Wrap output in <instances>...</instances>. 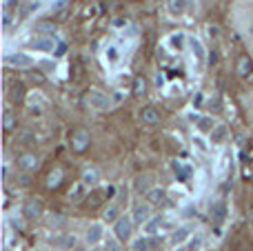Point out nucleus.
Returning a JSON list of instances; mask_svg holds the SVG:
<instances>
[{
	"label": "nucleus",
	"mask_w": 253,
	"mask_h": 251,
	"mask_svg": "<svg viewBox=\"0 0 253 251\" xmlns=\"http://www.w3.org/2000/svg\"><path fill=\"white\" fill-rule=\"evenodd\" d=\"M53 38H36L34 42H31V47L38 49V51H53Z\"/></svg>",
	"instance_id": "nucleus-6"
},
{
	"label": "nucleus",
	"mask_w": 253,
	"mask_h": 251,
	"mask_svg": "<svg viewBox=\"0 0 253 251\" xmlns=\"http://www.w3.org/2000/svg\"><path fill=\"white\" fill-rule=\"evenodd\" d=\"M102 231H105V229H102L100 222L91 225V227H89V231H87V243H89V245L100 243V240H102Z\"/></svg>",
	"instance_id": "nucleus-4"
},
{
	"label": "nucleus",
	"mask_w": 253,
	"mask_h": 251,
	"mask_svg": "<svg viewBox=\"0 0 253 251\" xmlns=\"http://www.w3.org/2000/svg\"><path fill=\"white\" fill-rule=\"evenodd\" d=\"M18 165H20L22 169H34L36 167V158H34V156H22Z\"/></svg>",
	"instance_id": "nucleus-10"
},
{
	"label": "nucleus",
	"mask_w": 253,
	"mask_h": 251,
	"mask_svg": "<svg viewBox=\"0 0 253 251\" xmlns=\"http://www.w3.org/2000/svg\"><path fill=\"white\" fill-rule=\"evenodd\" d=\"M249 36H251V42H253V22H251V27H249Z\"/></svg>",
	"instance_id": "nucleus-20"
},
{
	"label": "nucleus",
	"mask_w": 253,
	"mask_h": 251,
	"mask_svg": "<svg viewBox=\"0 0 253 251\" xmlns=\"http://www.w3.org/2000/svg\"><path fill=\"white\" fill-rule=\"evenodd\" d=\"M4 125H7V129H11V116H7V118H4Z\"/></svg>",
	"instance_id": "nucleus-18"
},
{
	"label": "nucleus",
	"mask_w": 253,
	"mask_h": 251,
	"mask_svg": "<svg viewBox=\"0 0 253 251\" xmlns=\"http://www.w3.org/2000/svg\"><path fill=\"white\" fill-rule=\"evenodd\" d=\"M189 47L193 49V53H196V58H198V60H200V62L205 60V49H202V44L198 42L196 38H189Z\"/></svg>",
	"instance_id": "nucleus-9"
},
{
	"label": "nucleus",
	"mask_w": 253,
	"mask_h": 251,
	"mask_svg": "<svg viewBox=\"0 0 253 251\" xmlns=\"http://www.w3.org/2000/svg\"><path fill=\"white\" fill-rule=\"evenodd\" d=\"M38 211H40L38 203H29V205H27V213H38Z\"/></svg>",
	"instance_id": "nucleus-14"
},
{
	"label": "nucleus",
	"mask_w": 253,
	"mask_h": 251,
	"mask_svg": "<svg viewBox=\"0 0 253 251\" xmlns=\"http://www.w3.org/2000/svg\"><path fill=\"white\" fill-rule=\"evenodd\" d=\"M116 213H118V209H116V207H109V209H107V213H105V218L111 222V220L116 218Z\"/></svg>",
	"instance_id": "nucleus-13"
},
{
	"label": "nucleus",
	"mask_w": 253,
	"mask_h": 251,
	"mask_svg": "<svg viewBox=\"0 0 253 251\" xmlns=\"http://www.w3.org/2000/svg\"><path fill=\"white\" fill-rule=\"evenodd\" d=\"M247 67L251 69V65L247 62V58H242V60H240V74H242V76H247Z\"/></svg>",
	"instance_id": "nucleus-15"
},
{
	"label": "nucleus",
	"mask_w": 253,
	"mask_h": 251,
	"mask_svg": "<svg viewBox=\"0 0 253 251\" xmlns=\"http://www.w3.org/2000/svg\"><path fill=\"white\" fill-rule=\"evenodd\" d=\"M89 105H91L93 109H107V107H109V98L102 91H91L89 93Z\"/></svg>",
	"instance_id": "nucleus-2"
},
{
	"label": "nucleus",
	"mask_w": 253,
	"mask_h": 251,
	"mask_svg": "<svg viewBox=\"0 0 253 251\" xmlns=\"http://www.w3.org/2000/svg\"><path fill=\"white\" fill-rule=\"evenodd\" d=\"M109 251H118V245H116V243H109Z\"/></svg>",
	"instance_id": "nucleus-19"
},
{
	"label": "nucleus",
	"mask_w": 253,
	"mask_h": 251,
	"mask_svg": "<svg viewBox=\"0 0 253 251\" xmlns=\"http://www.w3.org/2000/svg\"><path fill=\"white\" fill-rule=\"evenodd\" d=\"M87 142H89V138H87V133H84V131L74 133V138H71V145H74L76 151H83L84 147H87Z\"/></svg>",
	"instance_id": "nucleus-7"
},
{
	"label": "nucleus",
	"mask_w": 253,
	"mask_h": 251,
	"mask_svg": "<svg viewBox=\"0 0 253 251\" xmlns=\"http://www.w3.org/2000/svg\"><path fill=\"white\" fill-rule=\"evenodd\" d=\"M131 225H133V220H131L129 216H123L116 222V236H118L120 240H126L131 236Z\"/></svg>",
	"instance_id": "nucleus-1"
},
{
	"label": "nucleus",
	"mask_w": 253,
	"mask_h": 251,
	"mask_svg": "<svg viewBox=\"0 0 253 251\" xmlns=\"http://www.w3.org/2000/svg\"><path fill=\"white\" fill-rule=\"evenodd\" d=\"M167 7H169V11L173 16H178V13H182L187 9V0H167Z\"/></svg>",
	"instance_id": "nucleus-8"
},
{
	"label": "nucleus",
	"mask_w": 253,
	"mask_h": 251,
	"mask_svg": "<svg viewBox=\"0 0 253 251\" xmlns=\"http://www.w3.org/2000/svg\"><path fill=\"white\" fill-rule=\"evenodd\" d=\"M149 213H151V207H149L147 203L135 205V209H133V220H135V222H144V220L149 218Z\"/></svg>",
	"instance_id": "nucleus-5"
},
{
	"label": "nucleus",
	"mask_w": 253,
	"mask_h": 251,
	"mask_svg": "<svg viewBox=\"0 0 253 251\" xmlns=\"http://www.w3.org/2000/svg\"><path fill=\"white\" fill-rule=\"evenodd\" d=\"M116 53H118V51H116L114 47H109V60H111V62H114L116 58H118V56H116Z\"/></svg>",
	"instance_id": "nucleus-16"
},
{
	"label": "nucleus",
	"mask_w": 253,
	"mask_h": 251,
	"mask_svg": "<svg viewBox=\"0 0 253 251\" xmlns=\"http://www.w3.org/2000/svg\"><path fill=\"white\" fill-rule=\"evenodd\" d=\"M96 178H98V173L91 169V171H87L83 176V180H84V185H93V182H96Z\"/></svg>",
	"instance_id": "nucleus-11"
},
{
	"label": "nucleus",
	"mask_w": 253,
	"mask_h": 251,
	"mask_svg": "<svg viewBox=\"0 0 253 251\" xmlns=\"http://www.w3.org/2000/svg\"><path fill=\"white\" fill-rule=\"evenodd\" d=\"M7 62L13 67H31L34 65V60H31L29 56H25V53H11V56H7Z\"/></svg>",
	"instance_id": "nucleus-3"
},
{
	"label": "nucleus",
	"mask_w": 253,
	"mask_h": 251,
	"mask_svg": "<svg viewBox=\"0 0 253 251\" xmlns=\"http://www.w3.org/2000/svg\"><path fill=\"white\" fill-rule=\"evenodd\" d=\"M135 249H147V240H138V243H135Z\"/></svg>",
	"instance_id": "nucleus-17"
},
{
	"label": "nucleus",
	"mask_w": 253,
	"mask_h": 251,
	"mask_svg": "<svg viewBox=\"0 0 253 251\" xmlns=\"http://www.w3.org/2000/svg\"><path fill=\"white\" fill-rule=\"evenodd\" d=\"M142 118L147 120V123H156V120H158V114H156L153 109H147V111L142 114Z\"/></svg>",
	"instance_id": "nucleus-12"
}]
</instances>
